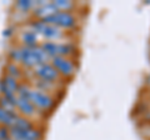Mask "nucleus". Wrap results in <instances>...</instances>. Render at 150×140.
<instances>
[{
  "instance_id": "f257e3e1",
  "label": "nucleus",
  "mask_w": 150,
  "mask_h": 140,
  "mask_svg": "<svg viewBox=\"0 0 150 140\" xmlns=\"http://www.w3.org/2000/svg\"><path fill=\"white\" fill-rule=\"evenodd\" d=\"M8 57L11 63L20 65L24 69H34L39 64L50 62V59L46 57L40 46L29 48V46L15 45L9 50Z\"/></svg>"
},
{
  "instance_id": "f03ea898",
  "label": "nucleus",
  "mask_w": 150,
  "mask_h": 140,
  "mask_svg": "<svg viewBox=\"0 0 150 140\" xmlns=\"http://www.w3.org/2000/svg\"><path fill=\"white\" fill-rule=\"evenodd\" d=\"M41 50L46 54L49 59L55 57H67L74 58L78 53V46L70 41H41L40 43Z\"/></svg>"
},
{
  "instance_id": "7ed1b4c3",
  "label": "nucleus",
  "mask_w": 150,
  "mask_h": 140,
  "mask_svg": "<svg viewBox=\"0 0 150 140\" xmlns=\"http://www.w3.org/2000/svg\"><path fill=\"white\" fill-rule=\"evenodd\" d=\"M28 25L45 41H64V39L67 38V31L59 29V28L51 25L49 23H45L43 20L34 19L29 21Z\"/></svg>"
},
{
  "instance_id": "20e7f679",
  "label": "nucleus",
  "mask_w": 150,
  "mask_h": 140,
  "mask_svg": "<svg viewBox=\"0 0 150 140\" xmlns=\"http://www.w3.org/2000/svg\"><path fill=\"white\" fill-rule=\"evenodd\" d=\"M45 23H49V24L54 25L56 28L62 30H74L76 29L79 25V19L76 13H71V11H56L53 15H50L48 18H45L43 20Z\"/></svg>"
},
{
  "instance_id": "39448f33",
  "label": "nucleus",
  "mask_w": 150,
  "mask_h": 140,
  "mask_svg": "<svg viewBox=\"0 0 150 140\" xmlns=\"http://www.w3.org/2000/svg\"><path fill=\"white\" fill-rule=\"evenodd\" d=\"M28 99L35 106V109L39 113H50L56 106V99L53 94L41 91L36 88L31 86V90L28 95Z\"/></svg>"
},
{
  "instance_id": "423d86ee",
  "label": "nucleus",
  "mask_w": 150,
  "mask_h": 140,
  "mask_svg": "<svg viewBox=\"0 0 150 140\" xmlns=\"http://www.w3.org/2000/svg\"><path fill=\"white\" fill-rule=\"evenodd\" d=\"M50 64L56 69L62 79H73L78 71V64L74 58L55 57L50 59Z\"/></svg>"
},
{
  "instance_id": "0eeeda50",
  "label": "nucleus",
  "mask_w": 150,
  "mask_h": 140,
  "mask_svg": "<svg viewBox=\"0 0 150 140\" xmlns=\"http://www.w3.org/2000/svg\"><path fill=\"white\" fill-rule=\"evenodd\" d=\"M31 74L35 79H39V80H43V81H49V83L62 81V76L59 75L56 69L50 64V62L39 64L34 69H31Z\"/></svg>"
},
{
  "instance_id": "6e6552de",
  "label": "nucleus",
  "mask_w": 150,
  "mask_h": 140,
  "mask_svg": "<svg viewBox=\"0 0 150 140\" xmlns=\"http://www.w3.org/2000/svg\"><path fill=\"white\" fill-rule=\"evenodd\" d=\"M15 108H16V111L19 115L21 116H25V118H34V116L39 113L35 106L31 104L29 99L26 98H21V96H18L16 95V99H15Z\"/></svg>"
},
{
  "instance_id": "1a4fd4ad",
  "label": "nucleus",
  "mask_w": 150,
  "mask_h": 140,
  "mask_svg": "<svg viewBox=\"0 0 150 140\" xmlns=\"http://www.w3.org/2000/svg\"><path fill=\"white\" fill-rule=\"evenodd\" d=\"M56 11V8L54 6L53 1H46L44 3L43 5H39L36 6L34 10L31 11L33 16H34V19L36 20H44L45 18H48L50 15H53V14H55Z\"/></svg>"
},
{
  "instance_id": "9d476101",
  "label": "nucleus",
  "mask_w": 150,
  "mask_h": 140,
  "mask_svg": "<svg viewBox=\"0 0 150 140\" xmlns=\"http://www.w3.org/2000/svg\"><path fill=\"white\" fill-rule=\"evenodd\" d=\"M20 45L23 46H29V48H34V46L40 45V36L36 33L28 28V29L23 30L20 33Z\"/></svg>"
},
{
  "instance_id": "9b49d317",
  "label": "nucleus",
  "mask_w": 150,
  "mask_h": 140,
  "mask_svg": "<svg viewBox=\"0 0 150 140\" xmlns=\"http://www.w3.org/2000/svg\"><path fill=\"white\" fill-rule=\"evenodd\" d=\"M18 111H9L3 108H0V127H5L8 129H10L14 123H15V119L18 118Z\"/></svg>"
},
{
  "instance_id": "f8f14e48",
  "label": "nucleus",
  "mask_w": 150,
  "mask_h": 140,
  "mask_svg": "<svg viewBox=\"0 0 150 140\" xmlns=\"http://www.w3.org/2000/svg\"><path fill=\"white\" fill-rule=\"evenodd\" d=\"M34 127H36L35 123L29 118H25V116H21V115H18V118L15 119V123L11 128H15L19 130H29L33 129Z\"/></svg>"
},
{
  "instance_id": "ddd939ff",
  "label": "nucleus",
  "mask_w": 150,
  "mask_h": 140,
  "mask_svg": "<svg viewBox=\"0 0 150 140\" xmlns=\"http://www.w3.org/2000/svg\"><path fill=\"white\" fill-rule=\"evenodd\" d=\"M54 6L58 11H71L75 13L76 9V3L70 1V0H54L53 1Z\"/></svg>"
},
{
  "instance_id": "4468645a",
  "label": "nucleus",
  "mask_w": 150,
  "mask_h": 140,
  "mask_svg": "<svg viewBox=\"0 0 150 140\" xmlns=\"http://www.w3.org/2000/svg\"><path fill=\"white\" fill-rule=\"evenodd\" d=\"M5 74L19 80V79L23 78V75H24V71H23V68L20 66V65L10 62V63H8L6 66H5Z\"/></svg>"
},
{
  "instance_id": "2eb2a0df",
  "label": "nucleus",
  "mask_w": 150,
  "mask_h": 140,
  "mask_svg": "<svg viewBox=\"0 0 150 140\" xmlns=\"http://www.w3.org/2000/svg\"><path fill=\"white\" fill-rule=\"evenodd\" d=\"M14 6L20 13H29L35 9V1H33V0H19L14 4Z\"/></svg>"
},
{
  "instance_id": "dca6fc26",
  "label": "nucleus",
  "mask_w": 150,
  "mask_h": 140,
  "mask_svg": "<svg viewBox=\"0 0 150 140\" xmlns=\"http://www.w3.org/2000/svg\"><path fill=\"white\" fill-rule=\"evenodd\" d=\"M0 108L9 110V111H16L15 103L9 100L8 98H5V96H1V95H0Z\"/></svg>"
},
{
  "instance_id": "f3484780",
  "label": "nucleus",
  "mask_w": 150,
  "mask_h": 140,
  "mask_svg": "<svg viewBox=\"0 0 150 140\" xmlns=\"http://www.w3.org/2000/svg\"><path fill=\"white\" fill-rule=\"evenodd\" d=\"M10 138V133H9V129L5 127H0V140H6Z\"/></svg>"
},
{
  "instance_id": "a211bd4d",
  "label": "nucleus",
  "mask_w": 150,
  "mask_h": 140,
  "mask_svg": "<svg viewBox=\"0 0 150 140\" xmlns=\"http://www.w3.org/2000/svg\"><path fill=\"white\" fill-rule=\"evenodd\" d=\"M13 30H14L13 28H8V29H5V30L3 31V35L5 36V38H10V36L14 34V31H13Z\"/></svg>"
},
{
  "instance_id": "6ab92c4d",
  "label": "nucleus",
  "mask_w": 150,
  "mask_h": 140,
  "mask_svg": "<svg viewBox=\"0 0 150 140\" xmlns=\"http://www.w3.org/2000/svg\"><path fill=\"white\" fill-rule=\"evenodd\" d=\"M145 83H146V85H148V86H150V74L146 76V81H145Z\"/></svg>"
},
{
  "instance_id": "aec40b11",
  "label": "nucleus",
  "mask_w": 150,
  "mask_h": 140,
  "mask_svg": "<svg viewBox=\"0 0 150 140\" xmlns=\"http://www.w3.org/2000/svg\"><path fill=\"white\" fill-rule=\"evenodd\" d=\"M149 99H150V93H149Z\"/></svg>"
}]
</instances>
